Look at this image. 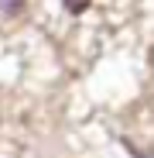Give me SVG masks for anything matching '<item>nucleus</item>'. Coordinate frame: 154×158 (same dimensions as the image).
I'll return each mask as SVG.
<instances>
[{"mask_svg": "<svg viewBox=\"0 0 154 158\" xmlns=\"http://www.w3.org/2000/svg\"><path fill=\"white\" fill-rule=\"evenodd\" d=\"M62 4H65V10H69V14H82V10L93 4V0H62Z\"/></svg>", "mask_w": 154, "mask_h": 158, "instance_id": "obj_1", "label": "nucleus"}, {"mask_svg": "<svg viewBox=\"0 0 154 158\" xmlns=\"http://www.w3.org/2000/svg\"><path fill=\"white\" fill-rule=\"evenodd\" d=\"M0 10H4V14H21L24 10V0H0Z\"/></svg>", "mask_w": 154, "mask_h": 158, "instance_id": "obj_2", "label": "nucleus"}, {"mask_svg": "<svg viewBox=\"0 0 154 158\" xmlns=\"http://www.w3.org/2000/svg\"><path fill=\"white\" fill-rule=\"evenodd\" d=\"M127 144V151H134L137 158H154V151H147V148H140V144H134V141H123Z\"/></svg>", "mask_w": 154, "mask_h": 158, "instance_id": "obj_3", "label": "nucleus"}]
</instances>
